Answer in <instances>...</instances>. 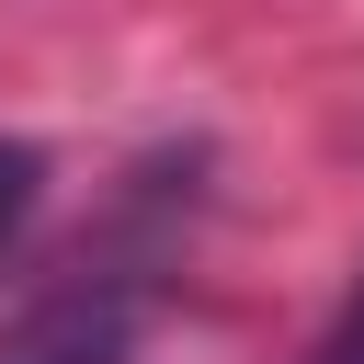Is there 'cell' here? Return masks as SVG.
<instances>
[{
	"label": "cell",
	"mask_w": 364,
	"mask_h": 364,
	"mask_svg": "<svg viewBox=\"0 0 364 364\" xmlns=\"http://www.w3.org/2000/svg\"><path fill=\"white\" fill-rule=\"evenodd\" d=\"M318 364H364V284H353V307L330 318V341H318Z\"/></svg>",
	"instance_id": "3957f363"
},
{
	"label": "cell",
	"mask_w": 364,
	"mask_h": 364,
	"mask_svg": "<svg viewBox=\"0 0 364 364\" xmlns=\"http://www.w3.org/2000/svg\"><path fill=\"white\" fill-rule=\"evenodd\" d=\"M125 296H57L23 330H0V364H125Z\"/></svg>",
	"instance_id": "6da1fadb"
},
{
	"label": "cell",
	"mask_w": 364,
	"mask_h": 364,
	"mask_svg": "<svg viewBox=\"0 0 364 364\" xmlns=\"http://www.w3.org/2000/svg\"><path fill=\"white\" fill-rule=\"evenodd\" d=\"M34 193H46V148H34V136H0V250L23 239Z\"/></svg>",
	"instance_id": "7a4b0ae2"
}]
</instances>
